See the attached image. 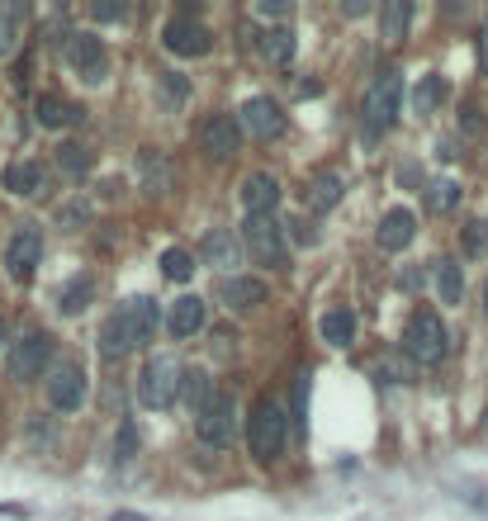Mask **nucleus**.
I'll return each mask as SVG.
<instances>
[{"instance_id":"obj_1","label":"nucleus","mask_w":488,"mask_h":521,"mask_svg":"<svg viewBox=\"0 0 488 521\" xmlns=\"http://www.w3.org/2000/svg\"><path fill=\"white\" fill-rule=\"evenodd\" d=\"M157 323H162L157 318V299H128L100 327V351L109 360H119L124 351H138V346H147L157 337Z\"/></svg>"},{"instance_id":"obj_2","label":"nucleus","mask_w":488,"mask_h":521,"mask_svg":"<svg viewBox=\"0 0 488 521\" xmlns=\"http://www.w3.org/2000/svg\"><path fill=\"white\" fill-rule=\"evenodd\" d=\"M285 441H290V413H285V403L271 394H261L252 403V417H247V446L261 465H271L285 455Z\"/></svg>"},{"instance_id":"obj_3","label":"nucleus","mask_w":488,"mask_h":521,"mask_svg":"<svg viewBox=\"0 0 488 521\" xmlns=\"http://www.w3.org/2000/svg\"><path fill=\"white\" fill-rule=\"evenodd\" d=\"M398 105H403V72H398V67H384V72L370 81V90H365V100H361L365 138L389 133L398 119Z\"/></svg>"},{"instance_id":"obj_4","label":"nucleus","mask_w":488,"mask_h":521,"mask_svg":"<svg viewBox=\"0 0 488 521\" xmlns=\"http://www.w3.org/2000/svg\"><path fill=\"white\" fill-rule=\"evenodd\" d=\"M181 379H185V365L171 356V351L147 356L143 375H138V403H143V408H152V413L171 408V403L181 398Z\"/></svg>"},{"instance_id":"obj_5","label":"nucleus","mask_w":488,"mask_h":521,"mask_svg":"<svg viewBox=\"0 0 488 521\" xmlns=\"http://www.w3.org/2000/svg\"><path fill=\"white\" fill-rule=\"evenodd\" d=\"M403 351L413 356V365H436V360H446L451 351V332L441 323V313L432 308H417L408 327H403Z\"/></svg>"},{"instance_id":"obj_6","label":"nucleus","mask_w":488,"mask_h":521,"mask_svg":"<svg viewBox=\"0 0 488 521\" xmlns=\"http://www.w3.org/2000/svg\"><path fill=\"white\" fill-rule=\"evenodd\" d=\"M162 48L171 57H204V53H214V29L195 15H176V19H166Z\"/></svg>"},{"instance_id":"obj_7","label":"nucleus","mask_w":488,"mask_h":521,"mask_svg":"<svg viewBox=\"0 0 488 521\" xmlns=\"http://www.w3.org/2000/svg\"><path fill=\"white\" fill-rule=\"evenodd\" d=\"M48 360H53V337H48V332H24V337L10 346V356H5V375L15 379V384H29V379L43 375Z\"/></svg>"},{"instance_id":"obj_8","label":"nucleus","mask_w":488,"mask_h":521,"mask_svg":"<svg viewBox=\"0 0 488 521\" xmlns=\"http://www.w3.org/2000/svg\"><path fill=\"white\" fill-rule=\"evenodd\" d=\"M242 242L256 261L266 266H285V233H280V218L275 214H247L242 223Z\"/></svg>"},{"instance_id":"obj_9","label":"nucleus","mask_w":488,"mask_h":521,"mask_svg":"<svg viewBox=\"0 0 488 521\" xmlns=\"http://www.w3.org/2000/svg\"><path fill=\"white\" fill-rule=\"evenodd\" d=\"M5 266H10V275H15L19 285L34 280V270L43 266V233H38L34 223H24V228L10 233V242H5Z\"/></svg>"},{"instance_id":"obj_10","label":"nucleus","mask_w":488,"mask_h":521,"mask_svg":"<svg viewBox=\"0 0 488 521\" xmlns=\"http://www.w3.org/2000/svg\"><path fill=\"white\" fill-rule=\"evenodd\" d=\"M199 147L214 157V162H233L242 152V119L237 114H209L199 124Z\"/></svg>"},{"instance_id":"obj_11","label":"nucleus","mask_w":488,"mask_h":521,"mask_svg":"<svg viewBox=\"0 0 488 521\" xmlns=\"http://www.w3.org/2000/svg\"><path fill=\"white\" fill-rule=\"evenodd\" d=\"M67 62H72V72L86 81V86H100L109 76V57H105V43L91 34V29H81V34L67 38Z\"/></svg>"},{"instance_id":"obj_12","label":"nucleus","mask_w":488,"mask_h":521,"mask_svg":"<svg viewBox=\"0 0 488 521\" xmlns=\"http://www.w3.org/2000/svg\"><path fill=\"white\" fill-rule=\"evenodd\" d=\"M195 436L204 446H233L237 436V403L233 394H214V403L195 417Z\"/></svg>"},{"instance_id":"obj_13","label":"nucleus","mask_w":488,"mask_h":521,"mask_svg":"<svg viewBox=\"0 0 488 521\" xmlns=\"http://www.w3.org/2000/svg\"><path fill=\"white\" fill-rule=\"evenodd\" d=\"M48 403H53L57 413H76L86 403V370L72 365V360L53 365V375H48Z\"/></svg>"},{"instance_id":"obj_14","label":"nucleus","mask_w":488,"mask_h":521,"mask_svg":"<svg viewBox=\"0 0 488 521\" xmlns=\"http://www.w3.org/2000/svg\"><path fill=\"white\" fill-rule=\"evenodd\" d=\"M237 119H242V128H247V133H256V138H280V133H285V124H290V119H285V109L275 105L271 95H252V100L242 105V114H237Z\"/></svg>"},{"instance_id":"obj_15","label":"nucleus","mask_w":488,"mask_h":521,"mask_svg":"<svg viewBox=\"0 0 488 521\" xmlns=\"http://www.w3.org/2000/svg\"><path fill=\"white\" fill-rule=\"evenodd\" d=\"M166 327H171V337L190 342V337H199V332L209 327V304H204L199 294H181V299L171 304V313H166Z\"/></svg>"},{"instance_id":"obj_16","label":"nucleus","mask_w":488,"mask_h":521,"mask_svg":"<svg viewBox=\"0 0 488 521\" xmlns=\"http://www.w3.org/2000/svg\"><path fill=\"white\" fill-rule=\"evenodd\" d=\"M138 180H143L147 195H171L176 190V162L157 147H143L138 152Z\"/></svg>"},{"instance_id":"obj_17","label":"nucleus","mask_w":488,"mask_h":521,"mask_svg":"<svg viewBox=\"0 0 488 521\" xmlns=\"http://www.w3.org/2000/svg\"><path fill=\"white\" fill-rule=\"evenodd\" d=\"M275 204H280V180L271 171H252L242 180V209L247 214H275Z\"/></svg>"},{"instance_id":"obj_18","label":"nucleus","mask_w":488,"mask_h":521,"mask_svg":"<svg viewBox=\"0 0 488 521\" xmlns=\"http://www.w3.org/2000/svg\"><path fill=\"white\" fill-rule=\"evenodd\" d=\"M346 195V180L337 171H318V176L304 185V209L308 214H327V209H337Z\"/></svg>"},{"instance_id":"obj_19","label":"nucleus","mask_w":488,"mask_h":521,"mask_svg":"<svg viewBox=\"0 0 488 521\" xmlns=\"http://www.w3.org/2000/svg\"><path fill=\"white\" fill-rule=\"evenodd\" d=\"M417 237V218H413V209H389V214L380 218V247L384 252H403L408 242Z\"/></svg>"},{"instance_id":"obj_20","label":"nucleus","mask_w":488,"mask_h":521,"mask_svg":"<svg viewBox=\"0 0 488 521\" xmlns=\"http://www.w3.org/2000/svg\"><path fill=\"white\" fill-rule=\"evenodd\" d=\"M34 119H38V128H72V124H81V109L72 100L53 95V90H43L34 100Z\"/></svg>"},{"instance_id":"obj_21","label":"nucleus","mask_w":488,"mask_h":521,"mask_svg":"<svg viewBox=\"0 0 488 521\" xmlns=\"http://www.w3.org/2000/svg\"><path fill=\"white\" fill-rule=\"evenodd\" d=\"M0 180H5V190H10V195H19V199L43 195V190H48V176H43V166H38V162L5 166V171H0Z\"/></svg>"},{"instance_id":"obj_22","label":"nucleus","mask_w":488,"mask_h":521,"mask_svg":"<svg viewBox=\"0 0 488 521\" xmlns=\"http://www.w3.org/2000/svg\"><path fill=\"white\" fill-rule=\"evenodd\" d=\"M223 304L228 308L266 304V280H256V275H228V280H223Z\"/></svg>"},{"instance_id":"obj_23","label":"nucleus","mask_w":488,"mask_h":521,"mask_svg":"<svg viewBox=\"0 0 488 521\" xmlns=\"http://www.w3.org/2000/svg\"><path fill=\"white\" fill-rule=\"evenodd\" d=\"M318 337L327 346H351L356 342V313L351 308H327L323 318H318Z\"/></svg>"},{"instance_id":"obj_24","label":"nucleus","mask_w":488,"mask_h":521,"mask_svg":"<svg viewBox=\"0 0 488 521\" xmlns=\"http://www.w3.org/2000/svg\"><path fill=\"white\" fill-rule=\"evenodd\" d=\"M95 299V275H72L62 294H57V308H62V318H76V313H86Z\"/></svg>"},{"instance_id":"obj_25","label":"nucleus","mask_w":488,"mask_h":521,"mask_svg":"<svg viewBox=\"0 0 488 521\" xmlns=\"http://www.w3.org/2000/svg\"><path fill=\"white\" fill-rule=\"evenodd\" d=\"M199 256L209 261V266H218V270H228V266H237V256H242V247L233 242V233L228 228H214V233L199 242Z\"/></svg>"},{"instance_id":"obj_26","label":"nucleus","mask_w":488,"mask_h":521,"mask_svg":"<svg viewBox=\"0 0 488 521\" xmlns=\"http://www.w3.org/2000/svg\"><path fill=\"white\" fill-rule=\"evenodd\" d=\"M408 24H413V0H384V10H380L384 43H398V38L408 34Z\"/></svg>"},{"instance_id":"obj_27","label":"nucleus","mask_w":488,"mask_h":521,"mask_svg":"<svg viewBox=\"0 0 488 521\" xmlns=\"http://www.w3.org/2000/svg\"><path fill=\"white\" fill-rule=\"evenodd\" d=\"M261 57L275 62V67H290L294 62V29L290 24H275V29L261 34Z\"/></svg>"},{"instance_id":"obj_28","label":"nucleus","mask_w":488,"mask_h":521,"mask_svg":"<svg viewBox=\"0 0 488 521\" xmlns=\"http://www.w3.org/2000/svg\"><path fill=\"white\" fill-rule=\"evenodd\" d=\"M181 398L190 403V413H204L209 403H214V384H209V375L204 370H185V379H181Z\"/></svg>"},{"instance_id":"obj_29","label":"nucleus","mask_w":488,"mask_h":521,"mask_svg":"<svg viewBox=\"0 0 488 521\" xmlns=\"http://www.w3.org/2000/svg\"><path fill=\"white\" fill-rule=\"evenodd\" d=\"M436 289H441V304H460L465 299V275H460V266L451 256L436 261Z\"/></svg>"},{"instance_id":"obj_30","label":"nucleus","mask_w":488,"mask_h":521,"mask_svg":"<svg viewBox=\"0 0 488 521\" xmlns=\"http://www.w3.org/2000/svg\"><path fill=\"white\" fill-rule=\"evenodd\" d=\"M152 90H157V100H162V109H181L185 100H190V81H185L181 72H157Z\"/></svg>"},{"instance_id":"obj_31","label":"nucleus","mask_w":488,"mask_h":521,"mask_svg":"<svg viewBox=\"0 0 488 521\" xmlns=\"http://www.w3.org/2000/svg\"><path fill=\"white\" fill-rule=\"evenodd\" d=\"M441 95H446V81H441L436 72H427L422 81H417V90H413V109H417V114H436Z\"/></svg>"},{"instance_id":"obj_32","label":"nucleus","mask_w":488,"mask_h":521,"mask_svg":"<svg viewBox=\"0 0 488 521\" xmlns=\"http://www.w3.org/2000/svg\"><path fill=\"white\" fill-rule=\"evenodd\" d=\"M91 147L86 143H62L57 147V166H62V171H67V176H86V171H91Z\"/></svg>"},{"instance_id":"obj_33","label":"nucleus","mask_w":488,"mask_h":521,"mask_svg":"<svg viewBox=\"0 0 488 521\" xmlns=\"http://www.w3.org/2000/svg\"><path fill=\"white\" fill-rule=\"evenodd\" d=\"M162 275L166 280H176V285H185V280L195 275V256L185 252V247H166L162 252Z\"/></svg>"},{"instance_id":"obj_34","label":"nucleus","mask_w":488,"mask_h":521,"mask_svg":"<svg viewBox=\"0 0 488 521\" xmlns=\"http://www.w3.org/2000/svg\"><path fill=\"white\" fill-rule=\"evenodd\" d=\"M460 252L465 256L488 252V218H465V228H460Z\"/></svg>"},{"instance_id":"obj_35","label":"nucleus","mask_w":488,"mask_h":521,"mask_svg":"<svg viewBox=\"0 0 488 521\" xmlns=\"http://www.w3.org/2000/svg\"><path fill=\"white\" fill-rule=\"evenodd\" d=\"M413 356H408V351H389V356L380 360V379H389V384H408V379H413Z\"/></svg>"},{"instance_id":"obj_36","label":"nucleus","mask_w":488,"mask_h":521,"mask_svg":"<svg viewBox=\"0 0 488 521\" xmlns=\"http://www.w3.org/2000/svg\"><path fill=\"white\" fill-rule=\"evenodd\" d=\"M427 204H432V209H441V214H446V209H455V204H460V185H455V180H432Z\"/></svg>"},{"instance_id":"obj_37","label":"nucleus","mask_w":488,"mask_h":521,"mask_svg":"<svg viewBox=\"0 0 488 521\" xmlns=\"http://www.w3.org/2000/svg\"><path fill=\"white\" fill-rule=\"evenodd\" d=\"M86 223H91V204H86V199H72V204H62V209H57V228H86Z\"/></svg>"},{"instance_id":"obj_38","label":"nucleus","mask_w":488,"mask_h":521,"mask_svg":"<svg viewBox=\"0 0 488 521\" xmlns=\"http://www.w3.org/2000/svg\"><path fill=\"white\" fill-rule=\"evenodd\" d=\"M290 422L299 427V432H308V370L294 375V413H290Z\"/></svg>"},{"instance_id":"obj_39","label":"nucleus","mask_w":488,"mask_h":521,"mask_svg":"<svg viewBox=\"0 0 488 521\" xmlns=\"http://www.w3.org/2000/svg\"><path fill=\"white\" fill-rule=\"evenodd\" d=\"M133 455H138V427H133V422H119V436H114V460L128 465Z\"/></svg>"},{"instance_id":"obj_40","label":"nucleus","mask_w":488,"mask_h":521,"mask_svg":"<svg viewBox=\"0 0 488 521\" xmlns=\"http://www.w3.org/2000/svg\"><path fill=\"white\" fill-rule=\"evenodd\" d=\"M29 446L57 450V427H53V422H43V417H29Z\"/></svg>"},{"instance_id":"obj_41","label":"nucleus","mask_w":488,"mask_h":521,"mask_svg":"<svg viewBox=\"0 0 488 521\" xmlns=\"http://www.w3.org/2000/svg\"><path fill=\"white\" fill-rule=\"evenodd\" d=\"M91 15L100 19V24H119V19H128V5L124 0H95Z\"/></svg>"},{"instance_id":"obj_42","label":"nucleus","mask_w":488,"mask_h":521,"mask_svg":"<svg viewBox=\"0 0 488 521\" xmlns=\"http://www.w3.org/2000/svg\"><path fill=\"white\" fill-rule=\"evenodd\" d=\"M15 43H19V38H15V19L5 15V5H0V57L15 53Z\"/></svg>"},{"instance_id":"obj_43","label":"nucleus","mask_w":488,"mask_h":521,"mask_svg":"<svg viewBox=\"0 0 488 521\" xmlns=\"http://www.w3.org/2000/svg\"><path fill=\"white\" fill-rule=\"evenodd\" d=\"M256 15L261 19H285L290 15V0H256Z\"/></svg>"},{"instance_id":"obj_44","label":"nucleus","mask_w":488,"mask_h":521,"mask_svg":"<svg viewBox=\"0 0 488 521\" xmlns=\"http://www.w3.org/2000/svg\"><path fill=\"white\" fill-rule=\"evenodd\" d=\"M479 67L488 72V19H484V29H479Z\"/></svg>"},{"instance_id":"obj_45","label":"nucleus","mask_w":488,"mask_h":521,"mask_svg":"<svg viewBox=\"0 0 488 521\" xmlns=\"http://www.w3.org/2000/svg\"><path fill=\"white\" fill-rule=\"evenodd\" d=\"M342 10H346V15H351V19H361V15H365V0H351V5H346V0H342Z\"/></svg>"},{"instance_id":"obj_46","label":"nucleus","mask_w":488,"mask_h":521,"mask_svg":"<svg viewBox=\"0 0 488 521\" xmlns=\"http://www.w3.org/2000/svg\"><path fill=\"white\" fill-rule=\"evenodd\" d=\"M0 346H5V323H0Z\"/></svg>"},{"instance_id":"obj_47","label":"nucleus","mask_w":488,"mask_h":521,"mask_svg":"<svg viewBox=\"0 0 488 521\" xmlns=\"http://www.w3.org/2000/svg\"><path fill=\"white\" fill-rule=\"evenodd\" d=\"M484 313H488V289H484Z\"/></svg>"},{"instance_id":"obj_48","label":"nucleus","mask_w":488,"mask_h":521,"mask_svg":"<svg viewBox=\"0 0 488 521\" xmlns=\"http://www.w3.org/2000/svg\"><path fill=\"white\" fill-rule=\"evenodd\" d=\"M484 432H488V408H484Z\"/></svg>"}]
</instances>
